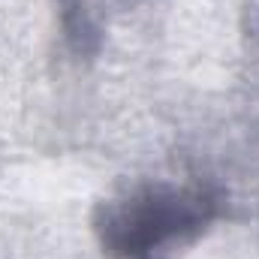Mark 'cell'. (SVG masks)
Here are the masks:
<instances>
[{
  "instance_id": "obj_1",
  "label": "cell",
  "mask_w": 259,
  "mask_h": 259,
  "mask_svg": "<svg viewBox=\"0 0 259 259\" xmlns=\"http://www.w3.org/2000/svg\"><path fill=\"white\" fill-rule=\"evenodd\" d=\"M193 223H199V217L178 196L148 193L112 211L103 229H106V241L118 253H142Z\"/></svg>"
}]
</instances>
